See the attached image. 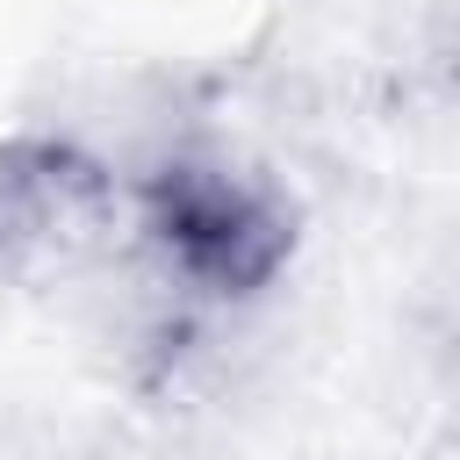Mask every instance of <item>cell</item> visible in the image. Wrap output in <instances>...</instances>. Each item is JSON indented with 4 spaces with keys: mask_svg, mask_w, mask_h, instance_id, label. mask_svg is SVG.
<instances>
[{
    "mask_svg": "<svg viewBox=\"0 0 460 460\" xmlns=\"http://www.w3.org/2000/svg\"><path fill=\"white\" fill-rule=\"evenodd\" d=\"M122 201L129 252L230 316L259 309L302 252V201L288 194V180L194 129L122 158Z\"/></svg>",
    "mask_w": 460,
    "mask_h": 460,
    "instance_id": "obj_1",
    "label": "cell"
},
{
    "mask_svg": "<svg viewBox=\"0 0 460 460\" xmlns=\"http://www.w3.org/2000/svg\"><path fill=\"white\" fill-rule=\"evenodd\" d=\"M129 237L122 158L65 122L0 129V280L79 288Z\"/></svg>",
    "mask_w": 460,
    "mask_h": 460,
    "instance_id": "obj_2",
    "label": "cell"
}]
</instances>
